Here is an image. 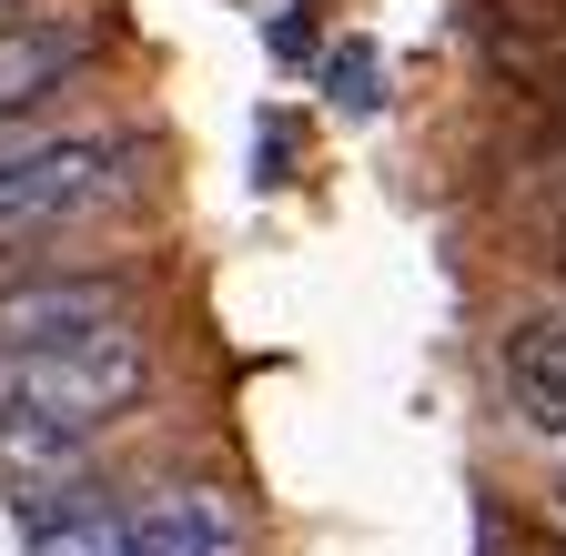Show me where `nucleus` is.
<instances>
[{"instance_id":"20e7f679","label":"nucleus","mask_w":566,"mask_h":556,"mask_svg":"<svg viewBox=\"0 0 566 556\" xmlns=\"http://www.w3.org/2000/svg\"><path fill=\"white\" fill-rule=\"evenodd\" d=\"M142 324V273L122 263H51V273H21L0 284V355H41V344H92V334H122Z\"/></svg>"},{"instance_id":"1a4fd4ad","label":"nucleus","mask_w":566,"mask_h":556,"mask_svg":"<svg viewBox=\"0 0 566 556\" xmlns=\"http://www.w3.org/2000/svg\"><path fill=\"white\" fill-rule=\"evenodd\" d=\"M11 11H21V0H0V21H11Z\"/></svg>"},{"instance_id":"7ed1b4c3","label":"nucleus","mask_w":566,"mask_h":556,"mask_svg":"<svg viewBox=\"0 0 566 556\" xmlns=\"http://www.w3.org/2000/svg\"><path fill=\"white\" fill-rule=\"evenodd\" d=\"M112 61V0H21L0 21V112H51Z\"/></svg>"},{"instance_id":"0eeeda50","label":"nucleus","mask_w":566,"mask_h":556,"mask_svg":"<svg viewBox=\"0 0 566 556\" xmlns=\"http://www.w3.org/2000/svg\"><path fill=\"white\" fill-rule=\"evenodd\" d=\"M31 556H132V526L102 496H61L31 516Z\"/></svg>"},{"instance_id":"6e6552de","label":"nucleus","mask_w":566,"mask_h":556,"mask_svg":"<svg viewBox=\"0 0 566 556\" xmlns=\"http://www.w3.org/2000/svg\"><path fill=\"white\" fill-rule=\"evenodd\" d=\"M324 92H334V112H375V102H385V61H375L365 41H344L334 72H324Z\"/></svg>"},{"instance_id":"f03ea898","label":"nucleus","mask_w":566,"mask_h":556,"mask_svg":"<svg viewBox=\"0 0 566 556\" xmlns=\"http://www.w3.org/2000/svg\"><path fill=\"white\" fill-rule=\"evenodd\" d=\"M142 182H153V143H142V132H102V122L92 132H51V143H31L21 162H0V253L92 233Z\"/></svg>"},{"instance_id":"f257e3e1","label":"nucleus","mask_w":566,"mask_h":556,"mask_svg":"<svg viewBox=\"0 0 566 556\" xmlns=\"http://www.w3.org/2000/svg\"><path fill=\"white\" fill-rule=\"evenodd\" d=\"M153 395V334L122 324L92 344H41V355H0V465L11 475H61L102 426Z\"/></svg>"},{"instance_id":"423d86ee","label":"nucleus","mask_w":566,"mask_h":556,"mask_svg":"<svg viewBox=\"0 0 566 556\" xmlns=\"http://www.w3.org/2000/svg\"><path fill=\"white\" fill-rule=\"evenodd\" d=\"M495 365H506V395L536 415V426H546V436H566V304H556V314L506 324Z\"/></svg>"},{"instance_id":"39448f33","label":"nucleus","mask_w":566,"mask_h":556,"mask_svg":"<svg viewBox=\"0 0 566 556\" xmlns=\"http://www.w3.org/2000/svg\"><path fill=\"white\" fill-rule=\"evenodd\" d=\"M122 526H132V556H253L243 496H233V485H212V475H182V485L132 496Z\"/></svg>"}]
</instances>
